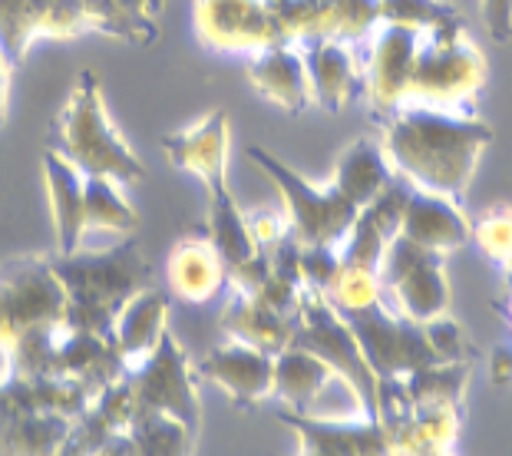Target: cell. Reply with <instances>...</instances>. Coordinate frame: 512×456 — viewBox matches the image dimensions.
Masks as SVG:
<instances>
[{"label": "cell", "mask_w": 512, "mask_h": 456, "mask_svg": "<svg viewBox=\"0 0 512 456\" xmlns=\"http://www.w3.org/2000/svg\"><path fill=\"white\" fill-rule=\"evenodd\" d=\"M380 129L390 169L417 189L446 195L460 205L470 192L479 159L493 143V126L479 116L417 103H400L390 113H380Z\"/></svg>", "instance_id": "cell-1"}, {"label": "cell", "mask_w": 512, "mask_h": 456, "mask_svg": "<svg viewBox=\"0 0 512 456\" xmlns=\"http://www.w3.org/2000/svg\"><path fill=\"white\" fill-rule=\"evenodd\" d=\"M53 271L67 288V324L70 331H93L113 338L119 308L149 288V262L133 235L106 252L53 255Z\"/></svg>", "instance_id": "cell-2"}, {"label": "cell", "mask_w": 512, "mask_h": 456, "mask_svg": "<svg viewBox=\"0 0 512 456\" xmlns=\"http://www.w3.org/2000/svg\"><path fill=\"white\" fill-rule=\"evenodd\" d=\"M57 152H63L83 176H106L119 186H136L146 176V166L119 136L106 113L103 90L96 73L83 70L67 106L57 116Z\"/></svg>", "instance_id": "cell-3"}, {"label": "cell", "mask_w": 512, "mask_h": 456, "mask_svg": "<svg viewBox=\"0 0 512 456\" xmlns=\"http://www.w3.org/2000/svg\"><path fill=\"white\" fill-rule=\"evenodd\" d=\"M486 53L470 37L463 17L423 30L417 60H413L410 86L403 103L430 106V110L470 113L466 106L486 86Z\"/></svg>", "instance_id": "cell-4"}, {"label": "cell", "mask_w": 512, "mask_h": 456, "mask_svg": "<svg viewBox=\"0 0 512 456\" xmlns=\"http://www.w3.org/2000/svg\"><path fill=\"white\" fill-rule=\"evenodd\" d=\"M291 344L301 347L314 357H321L331 367L334 377H341L351 387L354 400L361 404V414L367 420L380 423V384L374 371H370L367 357L357 344L354 331L347 328V321L331 308V301L321 291L304 288L298 314H294V334Z\"/></svg>", "instance_id": "cell-5"}, {"label": "cell", "mask_w": 512, "mask_h": 456, "mask_svg": "<svg viewBox=\"0 0 512 456\" xmlns=\"http://www.w3.org/2000/svg\"><path fill=\"white\" fill-rule=\"evenodd\" d=\"M248 159L275 182L281 202H285L288 235L294 242L301 248H308V245L337 248L344 242V235L351 232V225L361 209H354L331 182L314 186L298 169H291L288 162H281L278 156H271V152L261 146H248Z\"/></svg>", "instance_id": "cell-6"}, {"label": "cell", "mask_w": 512, "mask_h": 456, "mask_svg": "<svg viewBox=\"0 0 512 456\" xmlns=\"http://www.w3.org/2000/svg\"><path fill=\"white\" fill-rule=\"evenodd\" d=\"M384 301L407 321L427 324L450 311V278H446V255L394 235L384 248L377 268Z\"/></svg>", "instance_id": "cell-7"}, {"label": "cell", "mask_w": 512, "mask_h": 456, "mask_svg": "<svg viewBox=\"0 0 512 456\" xmlns=\"http://www.w3.org/2000/svg\"><path fill=\"white\" fill-rule=\"evenodd\" d=\"M129 397H133L136 414H166L182 420L185 427L199 433L202 427V400H199V374L189 364V357L166 331L143 364H136L126 374Z\"/></svg>", "instance_id": "cell-8"}, {"label": "cell", "mask_w": 512, "mask_h": 456, "mask_svg": "<svg viewBox=\"0 0 512 456\" xmlns=\"http://www.w3.org/2000/svg\"><path fill=\"white\" fill-rule=\"evenodd\" d=\"M67 288L43 255L10 258L0 265V347L14 344L37 324H63Z\"/></svg>", "instance_id": "cell-9"}, {"label": "cell", "mask_w": 512, "mask_h": 456, "mask_svg": "<svg viewBox=\"0 0 512 456\" xmlns=\"http://www.w3.org/2000/svg\"><path fill=\"white\" fill-rule=\"evenodd\" d=\"M347 328L354 331L357 344L367 357L370 371H374L377 384L384 380H400L417 367L440 364V357L433 354V347L423 334V324L407 321L397 314L390 304L380 298L364 311L344 314Z\"/></svg>", "instance_id": "cell-10"}, {"label": "cell", "mask_w": 512, "mask_h": 456, "mask_svg": "<svg viewBox=\"0 0 512 456\" xmlns=\"http://www.w3.org/2000/svg\"><path fill=\"white\" fill-rule=\"evenodd\" d=\"M195 27L222 53H255L285 40L271 0H195Z\"/></svg>", "instance_id": "cell-11"}, {"label": "cell", "mask_w": 512, "mask_h": 456, "mask_svg": "<svg viewBox=\"0 0 512 456\" xmlns=\"http://www.w3.org/2000/svg\"><path fill=\"white\" fill-rule=\"evenodd\" d=\"M367 40H370V53H367V67H364V93L380 116L400 106L403 96H407L420 34L407 27L380 24Z\"/></svg>", "instance_id": "cell-12"}, {"label": "cell", "mask_w": 512, "mask_h": 456, "mask_svg": "<svg viewBox=\"0 0 512 456\" xmlns=\"http://www.w3.org/2000/svg\"><path fill=\"white\" fill-rule=\"evenodd\" d=\"M195 374L222 387L235 407L252 410L275 390V357L258 347L228 341L222 347H212L195 367Z\"/></svg>", "instance_id": "cell-13"}, {"label": "cell", "mask_w": 512, "mask_h": 456, "mask_svg": "<svg viewBox=\"0 0 512 456\" xmlns=\"http://www.w3.org/2000/svg\"><path fill=\"white\" fill-rule=\"evenodd\" d=\"M228 149H232V136H228L225 110H209L185 133L166 139V156L172 166L199 176L209 195L228 189Z\"/></svg>", "instance_id": "cell-14"}, {"label": "cell", "mask_w": 512, "mask_h": 456, "mask_svg": "<svg viewBox=\"0 0 512 456\" xmlns=\"http://www.w3.org/2000/svg\"><path fill=\"white\" fill-rule=\"evenodd\" d=\"M397 235H403L413 245L427 248V252L453 255V252H460L463 245H470L473 219H466L460 202L413 186Z\"/></svg>", "instance_id": "cell-15"}, {"label": "cell", "mask_w": 512, "mask_h": 456, "mask_svg": "<svg viewBox=\"0 0 512 456\" xmlns=\"http://www.w3.org/2000/svg\"><path fill=\"white\" fill-rule=\"evenodd\" d=\"M245 73L248 83L255 86V93L265 96L278 110L304 113L311 106V86H308V70H304L301 43L278 40L265 50L248 53Z\"/></svg>", "instance_id": "cell-16"}, {"label": "cell", "mask_w": 512, "mask_h": 456, "mask_svg": "<svg viewBox=\"0 0 512 456\" xmlns=\"http://www.w3.org/2000/svg\"><path fill=\"white\" fill-rule=\"evenodd\" d=\"M281 423L298 433V450L324 456H390L384 423L377 420H334L311 414H281Z\"/></svg>", "instance_id": "cell-17"}, {"label": "cell", "mask_w": 512, "mask_h": 456, "mask_svg": "<svg viewBox=\"0 0 512 456\" xmlns=\"http://www.w3.org/2000/svg\"><path fill=\"white\" fill-rule=\"evenodd\" d=\"M304 70H308L311 106H321L328 113H341L351 96L364 86V70L357 63L354 43L344 40H308L301 43Z\"/></svg>", "instance_id": "cell-18"}, {"label": "cell", "mask_w": 512, "mask_h": 456, "mask_svg": "<svg viewBox=\"0 0 512 456\" xmlns=\"http://www.w3.org/2000/svg\"><path fill=\"white\" fill-rule=\"evenodd\" d=\"M43 186L57 225V255L80 252L86 238V176L57 149L43 152Z\"/></svg>", "instance_id": "cell-19"}, {"label": "cell", "mask_w": 512, "mask_h": 456, "mask_svg": "<svg viewBox=\"0 0 512 456\" xmlns=\"http://www.w3.org/2000/svg\"><path fill=\"white\" fill-rule=\"evenodd\" d=\"M57 374L80 380V384L90 387L93 394H103L106 387L129 374V361L119 354L116 341L106 338V334L67 328L63 331V341H60Z\"/></svg>", "instance_id": "cell-20"}, {"label": "cell", "mask_w": 512, "mask_h": 456, "mask_svg": "<svg viewBox=\"0 0 512 456\" xmlns=\"http://www.w3.org/2000/svg\"><path fill=\"white\" fill-rule=\"evenodd\" d=\"M166 321H169V295H162L156 288L136 291V295L119 308L116 324H113V341L119 347V354L129 361V371L156 351L159 338L169 331Z\"/></svg>", "instance_id": "cell-21"}, {"label": "cell", "mask_w": 512, "mask_h": 456, "mask_svg": "<svg viewBox=\"0 0 512 456\" xmlns=\"http://www.w3.org/2000/svg\"><path fill=\"white\" fill-rule=\"evenodd\" d=\"M390 179H394V169H390L384 146H380L377 139L361 136L337 156L328 182L354 205V209H364V205H370L387 189Z\"/></svg>", "instance_id": "cell-22"}, {"label": "cell", "mask_w": 512, "mask_h": 456, "mask_svg": "<svg viewBox=\"0 0 512 456\" xmlns=\"http://www.w3.org/2000/svg\"><path fill=\"white\" fill-rule=\"evenodd\" d=\"M222 331L228 334V341L258 347V351L275 357L291 344L294 318H285V314L265 308L252 295H245V291L232 288V298L222 308Z\"/></svg>", "instance_id": "cell-23"}, {"label": "cell", "mask_w": 512, "mask_h": 456, "mask_svg": "<svg viewBox=\"0 0 512 456\" xmlns=\"http://www.w3.org/2000/svg\"><path fill=\"white\" fill-rule=\"evenodd\" d=\"M169 291L185 301H209L228 281L219 252L209 238H182L166 262Z\"/></svg>", "instance_id": "cell-24"}, {"label": "cell", "mask_w": 512, "mask_h": 456, "mask_svg": "<svg viewBox=\"0 0 512 456\" xmlns=\"http://www.w3.org/2000/svg\"><path fill=\"white\" fill-rule=\"evenodd\" d=\"M331 377V367L321 357L288 344L285 351L275 354V390H271V397L291 407V414H308L321 390L331 384Z\"/></svg>", "instance_id": "cell-25"}, {"label": "cell", "mask_w": 512, "mask_h": 456, "mask_svg": "<svg viewBox=\"0 0 512 456\" xmlns=\"http://www.w3.org/2000/svg\"><path fill=\"white\" fill-rule=\"evenodd\" d=\"M473 361H440L410 371L400 377L403 397L413 407H466V390H470Z\"/></svg>", "instance_id": "cell-26"}, {"label": "cell", "mask_w": 512, "mask_h": 456, "mask_svg": "<svg viewBox=\"0 0 512 456\" xmlns=\"http://www.w3.org/2000/svg\"><path fill=\"white\" fill-rule=\"evenodd\" d=\"M70 427L60 414H10L0 423V456H60Z\"/></svg>", "instance_id": "cell-27"}, {"label": "cell", "mask_w": 512, "mask_h": 456, "mask_svg": "<svg viewBox=\"0 0 512 456\" xmlns=\"http://www.w3.org/2000/svg\"><path fill=\"white\" fill-rule=\"evenodd\" d=\"M209 242L219 252L225 271L258 255L252 228H248V215L238 209L232 189L209 195Z\"/></svg>", "instance_id": "cell-28"}, {"label": "cell", "mask_w": 512, "mask_h": 456, "mask_svg": "<svg viewBox=\"0 0 512 456\" xmlns=\"http://www.w3.org/2000/svg\"><path fill=\"white\" fill-rule=\"evenodd\" d=\"M139 228V215L126 199V186L106 176H86V232H110L129 238Z\"/></svg>", "instance_id": "cell-29"}, {"label": "cell", "mask_w": 512, "mask_h": 456, "mask_svg": "<svg viewBox=\"0 0 512 456\" xmlns=\"http://www.w3.org/2000/svg\"><path fill=\"white\" fill-rule=\"evenodd\" d=\"M126 433L133 443V456H192L195 437H199L182 420L166 414H136Z\"/></svg>", "instance_id": "cell-30"}, {"label": "cell", "mask_w": 512, "mask_h": 456, "mask_svg": "<svg viewBox=\"0 0 512 456\" xmlns=\"http://www.w3.org/2000/svg\"><path fill=\"white\" fill-rule=\"evenodd\" d=\"M57 0H0V53L20 60L30 43L47 34Z\"/></svg>", "instance_id": "cell-31"}, {"label": "cell", "mask_w": 512, "mask_h": 456, "mask_svg": "<svg viewBox=\"0 0 512 456\" xmlns=\"http://www.w3.org/2000/svg\"><path fill=\"white\" fill-rule=\"evenodd\" d=\"M380 27V4L377 0H324L321 10V40H344L361 43Z\"/></svg>", "instance_id": "cell-32"}, {"label": "cell", "mask_w": 512, "mask_h": 456, "mask_svg": "<svg viewBox=\"0 0 512 456\" xmlns=\"http://www.w3.org/2000/svg\"><path fill=\"white\" fill-rule=\"evenodd\" d=\"M394 235H387L370 215L361 209L351 225V232L344 235V242L337 245V255H341L344 268H364V271H377L380 258H384V248Z\"/></svg>", "instance_id": "cell-33"}, {"label": "cell", "mask_w": 512, "mask_h": 456, "mask_svg": "<svg viewBox=\"0 0 512 456\" xmlns=\"http://www.w3.org/2000/svg\"><path fill=\"white\" fill-rule=\"evenodd\" d=\"M324 298L331 301V308L341 314H354V311H364L370 308L374 301L384 298L380 291V281H377V271H364V268H337L334 281L324 291Z\"/></svg>", "instance_id": "cell-34"}, {"label": "cell", "mask_w": 512, "mask_h": 456, "mask_svg": "<svg viewBox=\"0 0 512 456\" xmlns=\"http://www.w3.org/2000/svg\"><path fill=\"white\" fill-rule=\"evenodd\" d=\"M377 4H380V24L407 27L417 30V34L460 17V10L443 4V0H377Z\"/></svg>", "instance_id": "cell-35"}, {"label": "cell", "mask_w": 512, "mask_h": 456, "mask_svg": "<svg viewBox=\"0 0 512 456\" xmlns=\"http://www.w3.org/2000/svg\"><path fill=\"white\" fill-rule=\"evenodd\" d=\"M470 242H476L499 271H512V209H486L473 219Z\"/></svg>", "instance_id": "cell-36"}, {"label": "cell", "mask_w": 512, "mask_h": 456, "mask_svg": "<svg viewBox=\"0 0 512 456\" xmlns=\"http://www.w3.org/2000/svg\"><path fill=\"white\" fill-rule=\"evenodd\" d=\"M423 334L440 361H470V341H466L463 324L450 318V311L423 324Z\"/></svg>", "instance_id": "cell-37"}, {"label": "cell", "mask_w": 512, "mask_h": 456, "mask_svg": "<svg viewBox=\"0 0 512 456\" xmlns=\"http://www.w3.org/2000/svg\"><path fill=\"white\" fill-rule=\"evenodd\" d=\"M337 268H341V255L331 245H308L301 248V285L311 291H328Z\"/></svg>", "instance_id": "cell-38"}, {"label": "cell", "mask_w": 512, "mask_h": 456, "mask_svg": "<svg viewBox=\"0 0 512 456\" xmlns=\"http://www.w3.org/2000/svg\"><path fill=\"white\" fill-rule=\"evenodd\" d=\"M248 228H252V238L258 245V252H271L281 238H288V222L285 212H271V209H258L248 215Z\"/></svg>", "instance_id": "cell-39"}, {"label": "cell", "mask_w": 512, "mask_h": 456, "mask_svg": "<svg viewBox=\"0 0 512 456\" xmlns=\"http://www.w3.org/2000/svg\"><path fill=\"white\" fill-rule=\"evenodd\" d=\"M483 24L486 34L496 43L512 40V0H483Z\"/></svg>", "instance_id": "cell-40"}, {"label": "cell", "mask_w": 512, "mask_h": 456, "mask_svg": "<svg viewBox=\"0 0 512 456\" xmlns=\"http://www.w3.org/2000/svg\"><path fill=\"white\" fill-rule=\"evenodd\" d=\"M489 380L496 387H509L512 384V344H496L489 351Z\"/></svg>", "instance_id": "cell-41"}, {"label": "cell", "mask_w": 512, "mask_h": 456, "mask_svg": "<svg viewBox=\"0 0 512 456\" xmlns=\"http://www.w3.org/2000/svg\"><path fill=\"white\" fill-rule=\"evenodd\" d=\"M90 456H133V443H129V433L119 430V433H113V437H106Z\"/></svg>", "instance_id": "cell-42"}, {"label": "cell", "mask_w": 512, "mask_h": 456, "mask_svg": "<svg viewBox=\"0 0 512 456\" xmlns=\"http://www.w3.org/2000/svg\"><path fill=\"white\" fill-rule=\"evenodd\" d=\"M7 113V57L0 53V123H4Z\"/></svg>", "instance_id": "cell-43"}, {"label": "cell", "mask_w": 512, "mask_h": 456, "mask_svg": "<svg viewBox=\"0 0 512 456\" xmlns=\"http://www.w3.org/2000/svg\"><path fill=\"white\" fill-rule=\"evenodd\" d=\"M10 414H17V410H14V404H10V394H7L4 380H0V423H4Z\"/></svg>", "instance_id": "cell-44"}, {"label": "cell", "mask_w": 512, "mask_h": 456, "mask_svg": "<svg viewBox=\"0 0 512 456\" xmlns=\"http://www.w3.org/2000/svg\"><path fill=\"white\" fill-rule=\"evenodd\" d=\"M496 308L506 314V318H509V328H512V288H509V298H506L503 304H496Z\"/></svg>", "instance_id": "cell-45"}, {"label": "cell", "mask_w": 512, "mask_h": 456, "mask_svg": "<svg viewBox=\"0 0 512 456\" xmlns=\"http://www.w3.org/2000/svg\"><path fill=\"white\" fill-rule=\"evenodd\" d=\"M294 456H324V453H311V450H298Z\"/></svg>", "instance_id": "cell-46"}]
</instances>
